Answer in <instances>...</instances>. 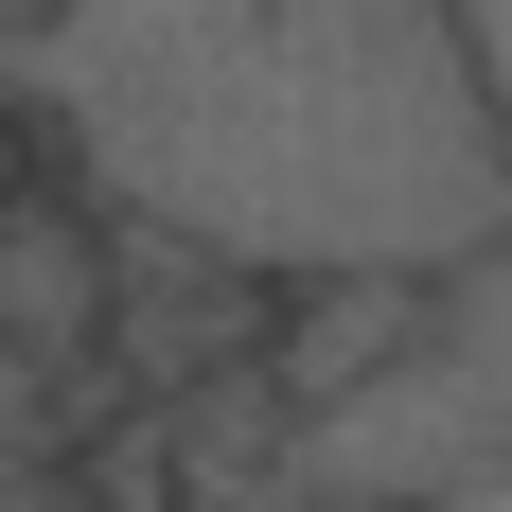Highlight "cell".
I'll use <instances>...</instances> for the list:
<instances>
[{"label": "cell", "instance_id": "cell-7", "mask_svg": "<svg viewBox=\"0 0 512 512\" xmlns=\"http://www.w3.org/2000/svg\"><path fill=\"white\" fill-rule=\"evenodd\" d=\"M0 512H89V495H71L53 460H18V477H0Z\"/></svg>", "mask_w": 512, "mask_h": 512}, {"label": "cell", "instance_id": "cell-9", "mask_svg": "<svg viewBox=\"0 0 512 512\" xmlns=\"http://www.w3.org/2000/svg\"><path fill=\"white\" fill-rule=\"evenodd\" d=\"M442 512H512V460H495V477H460V495H442Z\"/></svg>", "mask_w": 512, "mask_h": 512}, {"label": "cell", "instance_id": "cell-3", "mask_svg": "<svg viewBox=\"0 0 512 512\" xmlns=\"http://www.w3.org/2000/svg\"><path fill=\"white\" fill-rule=\"evenodd\" d=\"M389 354H424V283L407 265H336V283H283V301H265V389H283V424L301 407H336V389H371V371Z\"/></svg>", "mask_w": 512, "mask_h": 512}, {"label": "cell", "instance_id": "cell-1", "mask_svg": "<svg viewBox=\"0 0 512 512\" xmlns=\"http://www.w3.org/2000/svg\"><path fill=\"white\" fill-rule=\"evenodd\" d=\"M0 89L53 106L89 230L195 248L230 283H442L512 230V159L442 0H53Z\"/></svg>", "mask_w": 512, "mask_h": 512}, {"label": "cell", "instance_id": "cell-4", "mask_svg": "<svg viewBox=\"0 0 512 512\" xmlns=\"http://www.w3.org/2000/svg\"><path fill=\"white\" fill-rule=\"evenodd\" d=\"M106 336V230L71 195H0V354H89Z\"/></svg>", "mask_w": 512, "mask_h": 512}, {"label": "cell", "instance_id": "cell-6", "mask_svg": "<svg viewBox=\"0 0 512 512\" xmlns=\"http://www.w3.org/2000/svg\"><path fill=\"white\" fill-rule=\"evenodd\" d=\"M460 18V71H477V124H495V159H512V0H442Z\"/></svg>", "mask_w": 512, "mask_h": 512}, {"label": "cell", "instance_id": "cell-5", "mask_svg": "<svg viewBox=\"0 0 512 512\" xmlns=\"http://www.w3.org/2000/svg\"><path fill=\"white\" fill-rule=\"evenodd\" d=\"M424 336H442V354H460L477 389L512 407V230H495L477 265H442V283H424Z\"/></svg>", "mask_w": 512, "mask_h": 512}, {"label": "cell", "instance_id": "cell-8", "mask_svg": "<svg viewBox=\"0 0 512 512\" xmlns=\"http://www.w3.org/2000/svg\"><path fill=\"white\" fill-rule=\"evenodd\" d=\"M195 512H318V495H283V477H248V495H195Z\"/></svg>", "mask_w": 512, "mask_h": 512}, {"label": "cell", "instance_id": "cell-2", "mask_svg": "<svg viewBox=\"0 0 512 512\" xmlns=\"http://www.w3.org/2000/svg\"><path fill=\"white\" fill-rule=\"evenodd\" d=\"M495 460H512V407L442 354V336L283 424V495H318V512H442L460 477H495Z\"/></svg>", "mask_w": 512, "mask_h": 512}]
</instances>
